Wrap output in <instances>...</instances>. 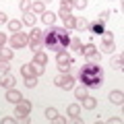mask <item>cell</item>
<instances>
[{
    "mask_svg": "<svg viewBox=\"0 0 124 124\" xmlns=\"http://www.w3.org/2000/svg\"><path fill=\"white\" fill-rule=\"evenodd\" d=\"M68 41H70V35H68V29H64V27H52L50 25L46 31H41V44L48 50H52V52L66 50Z\"/></svg>",
    "mask_w": 124,
    "mask_h": 124,
    "instance_id": "1",
    "label": "cell"
},
{
    "mask_svg": "<svg viewBox=\"0 0 124 124\" xmlns=\"http://www.w3.org/2000/svg\"><path fill=\"white\" fill-rule=\"evenodd\" d=\"M79 79H81V83H83L87 89L89 87H101V83H103V70H101L99 64H95V62H87V64L81 68Z\"/></svg>",
    "mask_w": 124,
    "mask_h": 124,
    "instance_id": "2",
    "label": "cell"
},
{
    "mask_svg": "<svg viewBox=\"0 0 124 124\" xmlns=\"http://www.w3.org/2000/svg\"><path fill=\"white\" fill-rule=\"evenodd\" d=\"M56 64H58V68H60V72H66L68 68L72 66V56L66 54L64 50H62V52H56Z\"/></svg>",
    "mask_w": 124,
    "mask_h": 124,
    "instance_id": "3",
    "label": "cell"
},
{
    "mask_svg": "<svg viewBox=\"0 0 124 124\" xmlns=\"http://www.w3.org/2000/svg\"><path fill=\"white\" fill-rule=\"evenodd\" d=\"M27 46H29V50H33V54L39 50V46H41V31L39 29H31V33L27 35Z\"/></svg>",
    "mask_w": 124,
    "mask_h": 124,
    "instance_id": "4",
    "label": "cell"
},
{
    "mask_svg": "<svg viewBox=\"0 0 124 124\" xmlns=\"http://www.w3.org/2000/svg\"><path fill=\"white\" fill-rule=\"evenodd\" d=\"M54 83H56V87L68 91V89L75 87V77H72V75H66V72H62V75H58L56 79H54Z\"/></svg>",
    "mask_w": 124,
    "mask_h": 124,
    "instance_id": "5",
    "label": "cell"
},
{
    "mask_svg": "<svg viewBox=\"0 0 124 124\" xmlns=\"http://www.w3.org/2000/svg\"><path fill=\"white\" fill-rule=\"evenodd\" d=\"M29 112H31V101L29 99H21L19 103H15V118L17 120L29 116Z\"/></svg>",
    "mask_w": 124,
    "mask_h": 124,
    "instance_id": "6",
    "label": "cell"
},
{
    "mask_svg": "<svg viewBox=\"0 0 124 124\" xmlns=\"http://www.w3.org/2000/svg\"><path fill=\"white\" fill-rule=\"evenodd\" d=\"M25 46H27V35L25 33H21V31L13 33V37H10V48L19 50V48H25Z\"/></svg>",
    "mask_w": 124,
    "mask_h": 124,
    "instance_id": "7",
    "label": "cell"
},
{
    "mask_svg": "<svg viewBox=\"0 0 124 124\" xmlns=\"http://www.w3.org/2000/svg\"><path fill=\"white\" fill-rule=\"evenodd\" d=\"M60 19L64 21V29H75V23H77V19L72 17V15L68 13L66 8H60Z\"/></svg>",
    "mask_w": 124,
    "mask_h": 124,
    "instance_id": "8",
    "label": "cell"
},
{
    "mask_svg": "<svg viewBox=\"0 0 124 124\" xmlns=\"http://www.w3.org/2000/svg\"><path fill=\"white\" fill-rule=\"evenodd\" d=\"M89 31H91L93 35H101L103 31H106V23L103 21H93V23H89Z\"/></svg>",
    "mask_w": 124,
    "mask_h": 124,
    "instance_id": "9",
    "label": "cell"
},
{
    "mask_svg": "<svg viewBox=\"0 0 124 124\" xmlns=\"http://www.w3.org/2000/svg\"><path fill=\"white\" fill-rule=\"evenodd\" d=\"M81 54H83L85 58H89V60H91L93 56H97V48H95V44H87V46H83V48H81Z\"/></svg>",
    "mask_w": 124,
    "mask_h": 124,
    "instance_id": "10",
    "label": "cell"
},
{
    "mask_svg": "<svg viewBox=\"0 0 124 124\" xmlns=\"http://www.w3.org/2000/svg\"><path fill=\"white\" fill-rule=\"evenodd\" d=\"M35 23H37V17H35L33 10H25V13H23V25L35 27Z\"/></svg>",
    "mask_w": 124,
    "mask_h": 124,
    "instance_id": "11",
    "label": "cell"
},
{
    "mask_svg": "<svg viewBox=\"0 0 124 124\" xmlns=\"http://www.w3.org/2000/svg\"><path fill=\"white\" fill-rule=\"evenodd\" d=\"M23 99V95L17 91V89H6V101H10V103H19Z\"/></svg>",
    "mask_w": 124,
    "mask_h": 124,
    "instance_id": "12",
    "label": "cell"
},
{
    "mask_svg": "<svg viewBox=\"0 0 124 124\" xmlns=\"http://www.w3.org/2000/svg\"><path fill=\"white\" fill-rule=\"evenodd\" d=\"M0 87L4 89H13L15 87V77L8 75V72H4V77H2V81H0Z\"/></svg>",
    "mask_w": 124,
    "mask_h": 124,
    "instance_id": "13",
    "label": "cell"
},
{
    "mask_svg": "<svg viewBox=\"0 0 124 124\" xmlns=\"http://www.w3.org/2000/svg\"><path fill=\"white\" fill-rule=\"evenodd\" d=\"M81 101H83V108H85V110H95V106H97V99L91 97V95H85Z\"/></svg>",
    "mask_w": 124,
    "mask_h": 124,
    "instance_id": "14",
    "label": "cell"
},
{
    "mask_svg": "<svg viewBox=\"0 0 124 124\" xmlns=\"http://www.w3.org/2000/svg\"><path fill=\"white\" fill-rule=\"evenodd\" d=\"M110 101L116 103V106H122L124 103V93L122 91H112L110 93Z\"/></svg>",
    "mask_w": 124,
    "mask_h": 124,
    "instance_id": "15",
    "label": "cell"
},
{
    "mask_svg": "<svg viewBox=\"0 0 124 124\" xmlns=\"http://www.w3.org/2000/svg\"><path fill=\"white\" fill-rule=\"evenodd\" d=\"M112 68H114V70H122L124 68V56L122 54H118V56L112 58Z\"/></svg>",
    "mask_w": 124,
    "mask_h": 124,
    "instance_id": "16",
    "label": "cell"
},
{
    "mask_svg": "<svg viewBox=\"0 0 124 124\" xmlns=\"http://www.w3.org/2000/svg\"><path fill=\"white\" fill-rule=\"evenodd\" d=\"M41 21L50 27V25H54V23H56V15H54L52 10H46V13H41Z\"/></svg>",
    "mask_w": 124,
    "mask_h": 124,
    "instance_id": "17",
    "label": "cell"
},
{
    "mask_svg": "<svg viewBox=\"0 0 124 124\" xmlns=\"http://www.w3.org/2000/svg\"><path fill=\"white\" fill-rule=\"evenodd\" d=\"M33 60H35L37 64H44V66H46V64H48V54H46V52H39V50H37L35 56H33Z\"/></svg>",
    "mask_w": 124,
    "mask_h": 124,
    "instance_id": "18",
    "label": "cell"
},
{
    "mask_svg": "<svg viewBox=\"0 0 124 124\" xmlns=\"http://www.w3.org/2000/svg\"><path fill=\"white\" fill-rule=\"evenodd\" d=\"M75 29H79V31H85V29H89V21L87 19H77V23H75Z\"/></svg>",
    "mask_w": 124,
    "mask_h": 124,
    "instance_id": "19",
    "label": "cell"
},
{
    "mask_svg": "<svg viewBox=\"0 0 124 124\" xmlns=\"http://www.w3.org/2000/svg\"><path fill=\"white\" fill-rule=\"evenodd\" d=\"M23 27V21H17V19H13V21H8V29L13 31V33H17V31H21Z\"/></svg>",
    "mask_w": 124,
    "mask_h": 124,
    "instance_id": "20",
    "label": "cell"
},
{
    "mask_svg": "<svg viewBox=\"0 0 124 124\" xmlns=\"http://www.w3.org/2000/svg\"><path fill=\"white\" fill-rule=\"evenodd\" d=\"M0 58H2V60H10V58H13V48H4V46H2V48H0Z\"/></svg>",
    "mask_w": 124,
    "mask_h": 124,
    "instance_id": "21",
    "label": "cell"
},
{
    "mask_svg": "<svg viewBox=\"0 0 124 124\" xmlns=\"http://www.w3.org/2000/svg\"><path fill=\"white\" fill-rule=\"evenodd\" d=\"M114 50H116V44H114V41H103V44H101V52L112 54Z\"/></svg>",
    "mask_w": 124,
    "mask_h": 124,
    "instance_id": "22",
    "label": "cell"
},
{
    "mask_svg": "<svg viewBox=\"0 0 124 124\" xmlns=\"http://www.w3.org/2000/svg\"><path fill=\"white\" fill-rule=\"evenodd\" d=\"M31 68H33V75H35V77H39V75H44V72H46V66H44V64H37V62H33Z\"/></svg>",
    "mask_w": 124,
    "mask_h": 124,
    "instance_id": "23",
    "label": "cell"
},
{
    "mask_svg": "<svg viewBox=\"0 0 124 124\" xmlns=\"http://www.w3.org/2000/svg\"><path fill=\"white\" fill-rule=\"evenodd\" d=\"M31 8H33V13H46V2H41V0H39V2H33V4H31Z\"/></svg>",
    "mask_w": 124,
    "mask_h": 124,
    "instance_id": "24",
    "label": "cell"
},
{
    "mask_svg": "<svg viewBox=\"0 0 124 124\" xmlns=\"http://www.w3.org/2000/svg\"><path fill=\"white\" fill-rule=\"evenodd\" d=\"M68 46H70L72 50H77V52H81V48H83V44H81V39H79V37H70Z\"/></svg>",
    "mask_w": 124,
    "mask_h": 124,
    "instance_id": "25",
    "label": "cell"
},
{
    "mask_svg": "<svg viewBox=\"0 0 124 124\" xmlns=\"http://www.w3.org/2000/svg\"><path fill=\"white\" fill-rule=\"evenodd\" d=\"M21 75H23V79L33 77V68H31V64H23V66H21Z\"/></svg>",
    "mask_w": 124,
    "mask_h": 124,
    "instance_id": "26",
    "label": "cell"
},
{
    "mask_svg": "<svg viewBox=\"0 0 124 124\" xmlns=\"http://www.w3.org/2000/svg\"><path fill=\"white\" fill-rule=\"evenodd\" d=\"M79 114H81V106L79 103H70V106H68V116L75 118V116H79Z\"/></svg>",
    "mask_w": 124,
    "mask_h": 124,
    "instance_id": "27",
    "label": "cell"
},
{
    "mask_svg": "<svg viewBox=\"0 0 124 124\" xmlns=\"http://www.w3.org/2000/svg\"><path fill=\"white\" fill-rule=\"evenodd\" d=\"M85 95H87V87H85V85H83V87H77V89H75V97H77V99H83Z\"/></svg>",
    "mask_w": 124,
    "mask_h": 124,
    "instance_id": "28",
    "label": "cell"
},
{
    "mask_svg": "<svg viewBox=\"0 0 124 124\" xmlns=\"http://www.w3.org/2000/svg\"><path fill=\"white\" fill-rule=\"evenodd\" d=\"M35 85H37V77H35V75H33V77H27V79H25V87L33 89Z\"/></svg>",
    "mask_w": 124,
    "mask_h": 124,
    "instance_id": "29",
    "label": "cell"
},
{
    "mask_svg": "<svg viewBox=\"0 0 124 124\" xmlns=\"http://www.w3.org/2000/svg\"><path fill=\"white\" fill-rule=\"evenodd\" d=\"M72 6L79 8V10H83V8H87V0H72Z\"/></svg>",
    "mask_w": 124,
    "mask_h": 124,
    "instance_id": "30",
    "label": "cell"
},
{
    "mask_svg": "<svg viewBox=\"0 0 124 124\" xmlns=\"http://www.w3.org/2000/svg\"><path fill=\"white\" fill-rule=\"evenodd\" d=\"M56 116H58L56 108H48V110H46V118H48V120H54Z\"/></svg>",
    "mask_w": 124,
    "mask_h": 124,
    "instance_id": "31",
    "label": "cell"
},
{
    "mask_svg": "<svg viewBox=\"0 0 124 124\" xmlns=\"http://www.w3.org/2000/svg\"><path fill=\"white\" fill-rule=\"evenodd\" d=\"M19 6H21L23 13H25V10H31V0H21V2H19Z\"/></svg>",
    "mask_w": 124,
    "mask_h": 124,
    "instance_id": "32",
    "label": "cell"
},
{
    "mask_svg": "<svg viewBox=\"0 0 124 124\" xmlns=\"http://www.w3.org/2000/svg\"><path fill=\"white\" fill-rule=\"evenodd\" d=\"M8 68H10L8 60H2V58H0V72H8Z\"/></svg>",
    "mask_w": 124,
    "mask_h": 124,
    "instance_id": "33",
    "label": "cell"
},
{
    "mask_svg": "<svg viewBox=\"0 0 124 124\" xmlns=\"http://www.w3.org/2000/svg\"><path fill=\"white\" fill-rule=\"evenodd\" d=\"M60 8H66L68 13H70V8H72V0H60Z\"/></svg>",
    "mask_w": 124,
    "mask_h": 124,
    "instance_id": "34",
    "label": "cell"
},
{
    "mask_svg": "<svg viewBox=\"0 0 124 124\" xmlns=\"http://www.w3.org/2000/svg\"><path fill=\"white\" fill-rule=\"evenodd\" d=\"M101 35H103V41H114V35H112L110 31H103Z\"/></svg>",
    "mask_w": 124,
    "mask_h": 124,
    "instance_id": "35",
    "label": "cell"
},
{
    "mask_svg": "<svg viewBox=\"0 0 124 124\" xmlns=\"http://www.w3.org/2000/svg\"><path fill=\"white\" fill-rule=\"evenodd\" d=\"M108 19H110V10H103V13L99 15V21H103V23H106Z\"/></svg>",
    "mask_w": 124,
    "mask_h": 124,
    "instance_id": "36",
    "label": "cell"
},
{
    "mask_svg": "<svg viewBox=\"0 0 124 124\" xmlns=\"http://www.w3.org/2000/svg\"><path fill=\"white\" fill-rule=\"evenodd\" d=\"M0 122H2V124H13V122H17V118H10V116H6V118H2Z\"/></svg>",
    "mask_w": 124,
    "mask_h": 124,
    "instance_id": "37",
    "label": "cell"
},
{
    "mask_svg": "<svg viewBox=\"0 0 124 124\" xmlns=\"http://www.w3.org/2000/svg\"><path fill=\"white\" fill-rule=\"evenodd\" d=\"M52 122H56V124H66V118H62V116H56Z\"/></svg>",
    "mask_w": 124,
    "mask_h": 124,
    "instance_id": "38",
    "label": "cell"
},
{
    "mask_svg": "<svg viewBox=\"0 0 124 124\" xmlns=\"http://www.w3.org/2000/svg\"><path fill=\"white\" fill-rule=\"evenodd\" d=\"M4 23H8V19H6V15L0 10V25H4Z\"/></svg>",
    "mask_w": 124,
    "mask_h": 124,
    "instance_id": "39",
    "label": "cell"
},
{
    "mask_svg": "<svg viewBox=\"0 0 124 124\" xmlns=\"http://www.w3.org/2000/svg\"><path fill=\"white\" fill-rule=\"evenodd\" d=\"M108 122H110V124H120V122H122V118H110Z\"/></svg>",
    "mask_w": 124,
    "mask_h": 124,
    "instance_id": "40",
    "label": "cell"
},
{
    "mask_svg": "<svg viewBox=\"0 0 124 124\" xmlns=\"http://www.w3.org/2000/svg\"><path fill=\"white\" fill-rule=\"evenodd\" d=\"M4 44H6V35H4V33H0V48H2Z\"/></svg>",
    "mask_w": 124,
    "mask_h": 124,
    "instance_id": "41",
    "label": "cell"
},
{
    "mask_svg": "<svg viewBox=\"0 0 124 124\" xmlns=\"http://www.w3.org/2000/svg\"><path fill=\"white\" fill-rule=\"evenodd\" d=\"M41 2H50V0H41Z\"/></svg>",
    "mask_w": 124,
    "mask_h": 124,
    "instance_id": "42",
    "label": "cell"
}]
</instances>
